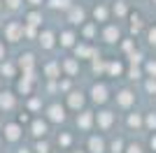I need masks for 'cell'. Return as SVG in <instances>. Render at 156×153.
I'll list each match as a JSON object with an SVG mask.
<instances>
[{"label":"cell","instance_id":"cell-1","mask_svg":"<svg viewBox=\"0 0 156 153\" xmlns=\"http://www.w3.org/2000/svg\"><path fill=\"white\" fill-rule=\"evenodd\" d=\"M21 32H23V28H21L19 23H9V25H7V37L12 39V42H14V39H19Z\"/></svg>","mask_w":156,"mask_h":153},{"label":"cell","instance_id":"cell-2","mask_svg":"<svg viewBox=\"0 0 156 153\" xmlns=\"http://www.w3.org/2000/svg\"><path fill=\"white\" fill-rule=\"evenodd\" d=\"M49 118H51V121H63V118H65L63 107H58V104H51V107H49Z\"/></svg>","mask_w":156,"mask_h":153},{"label":"cell","instance_id":"cell-3","mask_svg":"<svg viewBox=\"0 0 156 153\" xmlns=\"http://www.w3.org/2000/svg\"><path fill=\"white\" fill-rule=\"evenodd\" d=\"M0 107H2V109H12V107H14L12 93H2V95H0Z\"/></svg>","mask_w":156,"mask_h":153},{"label":"cell","instance_id":"cell-4","mask_svg":"<svg viewBox=\"0 0 156 153\" xmlns=\"http://www.w3.org/2000/svg\"><path fill=\"white\" fill-rule=\"evenodd\" d=\"M105 97H107L105 95V88L103 86H96V88H93V100L96 102H105Z\"/></svg>","mask_w":156,"mask_h":153},{"label":"cell","instance_id":"cell-5","mask_svg":"<svg viewBox=\"0 0 156 153\" xmlns=\"http://www.w3.org/2000/svg\"><path fill=\"white\" fill-rule=\"evenodd\" d=\"M5 134H7V139H16L19 137V125H7Z\"/></svg>","mask_w":156,"mask_h":153},{"label":"cell","instance_id":"cell-6","mask_svg":"<svg viewBox=\"0 0 156 153\" xmlns=\"http://www.w3.org/2000/svg\"><path fill=\"white\" fill-rule=\"evenodd\" d=\"M82 102H84V97L79 95V93H72V95H70V107L77 109V107H82Z\"/></svg>","mask_w":156,"mask_h":153},{"label":"cell","instance_id":"cell-7","mask_svg":"<svg viewBox=\"0 0 156 153\" xmlns=\"http://www.w3.org/2000/svg\"><path fill=\"white\" fill-rule=\"evenodd\" d=\"M40 42H42V46H47V49H49V46L54 44V35H51V32H44V35L40 37Z\"/></svg>","mask_w":156,"mask_h":153},{"label":"cell","instance_id":"cell-8","mask_svg":"<svg viewBox=\"0 0 156 153\" xmlns=\"http://www.w3.org/2000/svg\"><path fill=\"white\" fill-rule=\"evenodd\" d=\"M44 130H47V125L42 121H35V123H33V134H44Z\"/></svg>","mask_w":156,"mask_h":153},{"label":"cell","instance_id":"cell-9","mask_svg":"<svg viewBox=\"0 0 156 153\" xmlns=\"http://www.w3.org/2000/svg\"><path fill=\"white\" fill-rule=\"evenodd\" d=\"M82 19H84V14H82V9H72V12H70V21H72V23H79Z\"/></svg>","mask_w":156,"mask_h":153},{"label":"cell","instance_id":"cell-10","mask_svg":"<svg viewBox=\"0 0 156 153\" xmlns=\"http://www.w3.org/2000/svg\"><path fill=\"white\" fill-rule=\"evenodd\" d=\"M91 151L93 153H103V141L93 137V139H91Z\"/></svg>","mask_w":156,"mask_h":153},{"label":"cell","instance_id":"cell-11","mask_svg":"<svg viewBox=\"0 0 156 153\" xmlns=\"http://www.w3.org/2000/svg\"><path fill=\"white\" fill-rule=\"evenodd\" d=\"M21 65L30 67V65H33V53H26V56H21Z\"/></svg>","mask_w":156,"mask_h":153},{"label":"cell","instance_id":"cell-12","mask_svg":"<svg viewBox=\"0 0 156 153\" xmlns=\"http://www.w3.org/2000/svg\"><path fill=\"white\" fill-rule=\"evenodd\" d=\"M110 121H112V116L107 114V111H103V114H100V125H110Z\"/></svg>","mask_w":156,"mask_h":153},{"label":"cell","instance_id":"cell-13","mask_svg":"<svg viewBox=\"0 0 156 153\" xmlns=\"http://www.w3.org/2000/svg\"><path fill=\"white\" fill-rule=\"evenodd\" d=\"M89 123H91V114H84L82 118H79V125L82 127H89Z\"/></svg>","mask_w":156,"mask_h":153},{"label":"cell","instance_id":"cell-14","mask_svg":"<svg viewBox=\"0 0 156 153\" xmlns=\"http://www.w3.org/2000/svg\"><path fill=\"white\" fill-rule=\"evenodd\" d=\"M65 46H70L72 44V32H63V39H61Z\"/></svg>","mask_w":156,"mask_h":153},{"label":"cell","instance_id":"cell-15","mask_svg":"<svg viewBox=\"0 0 156 153\" xmlns=\"http://www.w3.org/2000/svg\"><path fill=\"white\" fill-rule=\"evenodd\" d=\"M117 35H119V32L114 30V28H107V32H105V37L110 39V42H112V39H114V37H117Z\"/></svg>","mask_w":156,"mask_h":153},{"label":"cell","instance_id":"cell-16","mask_svg":"<svg viewBox=\"0 0 156 153\" xmlns=\"http://www.w3.org/2000/svg\"><path fill=\"white\" fill-rule=\"evenodd\" d=\"M47 74H49V76H56V74H58V67H56V65H49V67H47Z\"/></svg>","mask_w":156,"mask_h":153},{"label":"cell","instance_id":"cell-17","mask_svg":"<svg viewBox=\"0 0 156 153\" xmlns=\"http://www.w3.org/2000/svg\"><path fill=\"white\" fill-rule=\"evenodd\" d=\"M2 74H14V67L9 63H5V65H2Z\"/></svg>","mask_w":156,"mask_h":153},{"label":"cell","instance_id":"cell-18","mask_svg":"<svg viewBox=\"0 0 156 153\" xmlns=\"http://www.w3.org/2000/svg\"><path fill=\"white\" fill-rule=\"evenodd\" d=\"M119 100H121V104H130V93H121Z\"/></svg>","mask_w":156,"mask_h":153},{"label":"cell","instance_id":"cell-19","mask_svg":"<svg viewBox=\"0 0 156 153\" xmlns=\"http://www.w3.org/2000/svg\"><path fill=\"white\" fill-rule=\"evenodd\" d=\"M68 0H51V7H65Z\"/></svg>","mask_w":156,"mask_h":153},{"label":"cell","instance_id":"cell-20","mask_svg":"<svg viewBox=\"0 0 156 153\" xmlns=\"http://www.w3.org/2000/svg\"><path fill=\"white\" fill-rule=\"evenodd\" d=\"M28 21H30L33 25H37V23H40V14H30V16H28Z\"/></svg>","mask_w":156,"mask_h":153},{"label":"cell","instance_id":"cell-21","mask_svg":"<svg viewBox=\"0 0 156 153\" xmlns=\"http://www.w3.org/2000/svg\"><path fill=\"white\" fill-rule=\"evenodd\" d=\"M77 53H79V56H89V53H91V51L86 49V46H77Z\"/></svg>","mask_w":156,"mask_h":153},{"label":"cell","instance_id":"cell-22","mask_svg":"<svg viewBox=\"0 0 156 153\" xmlns=\"http://www.w3.org/2000/svg\"><path fill=\"white\" fill-rule=\"evenodd\" d=\"M65 70H68V72H75V70H77V65L72 63V60H68V63H65Z\"/></svg>","mask_w":156,"mask_h":153},{"label":"cell","instance_id":"cell-23","mask_svg":"<svg viewBox=\"0 0 156 153\" xmlns=\"http://www.w3.org/2000/svg\"><path fill=\"white\" fill-rule=\"evenodd\" d=\"M37 153H49V146L47 144H37Z\"/></svg>","mask_w":156,"mask_h":153},{"label":"cell","instance_id":"cell-24","mask_svg":"<svg viewBox=\"0 0 156 153\" xmlns=\"http://www.w3.org/2000/svg\"><path fill=\"white\" fill-rule=\"evenodd\" d=\"M61 144H63V146H68V144H70V137H68V134H63V137H61Z\"/></svg>","mask_w":156,"mask_h":153},{"label":"cell","instance_id":"cell-25","mask_svg":"<svg viewBox=\"0 0 156 153\" xmlns=\"http://www.w3.org/2000/svg\"><path fill=\"white\" fill-rule=\"evenodd\" d=\"M105 16V9H96V19H103Z\"/></svg>","mask_w":156,"mask_h":153},{"label":"cell","instance_id":"cell-26","mask_svg":"<svg viewBox=\"0 0 156 153\" xmlns=\"http://www.w3.org/2000/svg\"><path fill=\"white\" fill-rule=\"evenodd\" d=\"M7 5H9V7H16V5H19V0H7Z\"/></svg>","mask_w":156,"mask_h":153},{"label":"cell","instance_id":"cell-27","mask_svg":"<svg viewBox=\"0 0 156 153\" xmlns=\"http://www.w3.org/2000/svg\"><path fill=\"white\" fill-rule=\"evenodd\" d=\"M128 151H130V153H140V148H137V146H130Z\"/></svg>","mask_w":156,"mask_h":153},{"label":"cell","instance_id":"cell-28","mask_svg":"<svg viewBox=\"0 0 156 153\" xmlns=\"http://www.w3.org/2000/svg\"><path fill=\"white\" fill-rule=\"evenodd\" d=\"M30 2H33V5H40V0H30Z\"/></svg>","mask_w":156,"mask_h":153},{"label":"cell","instance_id":"cell-29","mask_svg":"<svg viewBox=\"0 0 156 153\" xmlns=\"http://www.w3.org/2000/svg\"><path fill=\"white\" fill-rule=\"evenodd\" d=\"M0 56H2V46H0Z\"/></svg>","mask_w":156,"mask_h":153}]
</instances>
